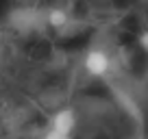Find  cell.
I'll list each match as a JSON object with an SVG mask.
<instances>
[{
  "label": "cell",
  "instance_id": "1",
  "mask_svg": "<svg viewBox=\"0 0 148 139\" xmlns=\"http://www.w3.org/2000/svg\"><path fill=\"white\" fill-rule=\"evenodd\" d=\"M9 26L22 35H31L46 26V11L37 7H18L9 13Z\"/></svg>",
  "mask_w": 148,
  "mask_h": 139
},
{
  "label": "cell",
  "instance_id": "2",
  "mask_svg": "<svg viewBox=\"0 0 148 139\" xmlns=\"http://www.w3.org/2000/svg\"><path fill=\"white\" fill-rule=\"evenodd\" d=\"M83 70L87 72V76L92 78H105L111 70V57L105 48H89L83 57Z\"/></svg>",
  "mask_w": 148,
  "mask_h": 139
},
{
  "label": "cell",
  "instance_id": "3",
  "mask_svg": "<svg viewBox=\"0 0 148 139\" xmlns=\"http://www.w3.org/2000/svg\"><path fill=\"white\" fill-rule=\"evenodd\" d=\"M48 128L57 130V133H63V135H74V130H76V113L68 107L55 111L50 115V120H48Z\"/></svg>",
  "mask_w": 148,
  "mask_h": 139
},
{
  "label": "cell",
  "instance_id": "4",
  "mask_svg": "<svg viewBox=\"0 0 148 139\" xmlns=\"http://www.w3.org/2000/svg\"><path fill=\"white\" fill-rule=\"evenodd\" d=\"M68 22H70V15L61 7H52V9L46 11V26L55 28V31H63L68 26Z\"/></svg>",
  "mask_w": 148,
  "mask_h": 139
},
{
  "label": "cell",
  "instance_id": "5",
  "mask_svg": "<svg viewBox=\"0 0 148 139\" xmlns=\"http://www.w3.org/2000/svg\"><path fill=\"white\" fill-rule=\"evenodd\" d=\"M42 139H72V135H63V133H57V130L46 128V133H44Z\"/></svg>",
  "mask_w": 148,
  "mask_h": 139
},
{
  "label": "cell",
  "instance_id": "6",
  "mask_svg": "<svg viewBox=\"0 0 148 139\" xmlns=\"http://www.w3.org/2000/svg\"><path fill=\"white\" fill-rule=\"evenodd\" d=\"M137 42H139V48H142V50H146V52H148V31L139 33V37H137Z\"/></svg>",
  "mask_w": 148,
  "mask_h": 139
},
{
  "label": "cell",
  "instance_id": "7",
  "mask_svg": "<svg viewBox=\"0 0 148 139\" xmlns=\"http://www.w3.org/2000/svg\"><path fill=\"white\" fill-rule=\"evenodd\" d=\"M0 39H2V28H0Z\"/></svg>",
  "mask_w": 148,
  "mask_h": 139
}]
</instances>
